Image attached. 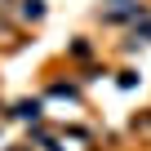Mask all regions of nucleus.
I'll return each mask as SVG.
<instances>
[{
    "label": "nucleus",
    "mask_w": 151,
    "mask_h": 151,
    "mask_svg": "<svg viewBox=\"0 0 151 151\" xmlns=\"http://www.w3.org/2000/svg\"><path fill=\"white\" fill-rule=\"evenodd\" d=\"M40 14H45L40 0H22V18H40Z\"/></svg>",
    "instance_id": "obj_1"
},
{
    "label": "nucleus",
    "mask_w": 151,
    "mask_h": 151,
    "mask_svg": "<svg viewBox=\"0 0 151 151\" xmlns=\"http://www.w3.org/2000/svg\"><path fill=\"white\" fill-rule=\"evenodd\" d=\"M9 5H14V0H0V14H5V9H9Z\"/></svg>",
    "instance_id": "obj_2"
}]
</instances>
